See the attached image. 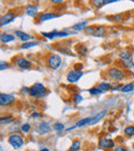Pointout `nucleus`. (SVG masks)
Returning <instances> with one entry per match:
<instances>
[{"instance_id":"nucleus-10","label":"nucleus","mask_w":134,"mask_h":151,"mask_svg":"<svg viewBox=\"0 0 134 151\" xmlns=\"http://www.w3.org/2000/svg\"><path fill=\"white\" fill-rule=\"evenodd\" d=\"M16 64L18 67L22 69H29L31 67V63L30 61H28L27 59L23 58V57H20V58L16 59Z\"/></svg>"},{"instance_id":"nucleus-3","label":"nucleus","mask_w":134,"mask_h":151,"mask_svg":"<svg viewBox=\"0 0 134 151\" xmlns=\"http://www.w3.org/2000/svg\"><path fill=\"white\" fill-rule=\"evenodd\" d=\"M84 31L88 35L97 36V37H102L106 33V31L102 26H88Z\"/></svg>"},{"instance_id":"nucleus-1","label":"nucleus","mask_w":134,"mask_h":151,"mask_svg":"<svg viewBox=\"0 0 134 151\" xmlns=\"http://www.w3.org/2000/svg\"><path fill=\"white\" fill-rule=\"evenodd\" d=\"M48 93V89L46 88L43 84L41 83H36L33 86L30 87L29 90V95L31 97H37V99H40V97H43L46 95Z\"/></svg>"},{"instance_id":"nucleus-24","label":"nucleus","mask_w":134,"mask_h":151,"mask_svg":"<svg viewBox=\"0 0 134 151\" xmlns=\"http://www.w3.org/2000/svg\"><path fill=\"white\" fill-rule=\"evenodd\" d=\"M134 90V83H129V84H126L122 87L121 91L124 93H127V92H131V91Z\"/></svg>"},{"instance_id":"nucleus-27","label":"nucleus","mask_w":134,"mask_h":151,"mask_svg":"<svg viewBox=\"0 0 134 151\" xmlns=\"http://www.w3.org/2000/svg\"><path fill=\"white\" fill-rule=\"evenodd\" d=\"M124 134L128 137H133L134 136V126H127V127L124 129Z\"/></svg>"},{"instance_id":"nucleus-25","label":"nucleus","mask_w":134,"mask_h":151,"mask_svg":"<svg viewBox=\"0 0 134 151\" xmlns=\"http://www.w3.org/2000/svg\"><path fill=\"white\" fill-rule=\"evenodd\" d=\"M38 45H39L38 42H26L21 45V48L22 49H30V48H32V47L38 46Z\"/></svg>"},{"instance_id":"nucleus-44","label":"nucleus","mask_w":134,"mask_h":151,"mask_svg":"<svg viewBox=\"0 0 134 151\" xmlns=\"http://www.w3.org/2000/svg\"><path fill=\"white\" fill-rule=\"evenodd\" d=\"M132 149H133V151H134V143H133V145H132Z\"/></svg>"},{"instance_id":"nucleus-18","label":"nucleus","mask_w":134,"mask_h":151,"mask_svg":"<svg viewBox=\"0 0 134 151\" xmlns=\"http://www.w3.org/2000/svg\"><path fill=\"white\" fill-rule=\"evenodd\" d=\"M119 56H120V59H121L122 61L129 60V59H132V53L128 50H122L121 52H120Z\"/></svg>"},{"instance_id":"nucleus-17","label":"nucleus","mask_w":134,"mask_h":151,"mask_svg":"<svg viewBox=\"0 0 134 151\" xmlns=\"http://www.w3.org/2000/svg\"><path fill=\"white\" fill-rule=\"evenodd\" d=\"M87 27H88V22L85 21V22H81V23H78V24H74L71 27V29L76 30V31H83V30H85Z\"/></svg>"},{"instance_id":"nucleus-31","label":"nucleus","mask_w":134,"mask_h":151,"mask_svg":"<svg viewBox=\"0 0 134 151\" xmlns=\"http://www.w3.org/2000/svg\"><path fill=\"white\" fill-rule=\"evenodd\" d=\"M53 127H54V129H55V130H58V132H60V130H63V129H64V124H63V123H60V122H57V123H54Z\"/></svg>"},{"instance_id":"nucleus-34","label":"nucleus","mask_w":134,"mask_h":151,"mask_svg":"<svg viewBox=\"0 0 134 151\" xmlns=\"http://www.w3.org/2000/svg\"><path fill=\"white\" fill-rule=\"evenodd\" d=\"M9 64L7 62H5V61H1V62H0V69H1V70H4V69L9 68Z\"/></svg>"},{"instance_id":"nucleus-36","label":"nucleus","mask_w":134,"mask_h":151,"mask_svg":"<svg viewBox=\"0 0 134 151\" xmlns=\"http://www.w3.org/2000/svg\"><path fill=\"white\" fill-rule=\"evenodd\" d=\"M111 18H113L111 20H113V21H115V22H121L122 20H123V19H122L121 15H115V16H113Z\"/></svg>"},{"instance_id":"nucleus-8","label":"nucleus","mask_w":134,"mask_h":151,"mask_svg":"<svg viewBox=\"0 0 134 151\" xmlns=\"http://www.w3.org/2000/svg\"><path fill=\"white\" fill-rule=\"evenodd\" d=\"M15 19H16V14L9 12V13L5 14V15H3L1 17V19H0V26L3 27V26L7 25V24L11 23Z\"/></svg>"},{"instance_id":"nucleus-20","label":"nucleus","mask_w":134,"mask_h":151,"mask_svg":"<svg viewBox=\"0 0 134 151\" xmlns=\"http://www.w3.org/2000/svg\"><path fill=\"white\" fill-rule=\"evenodd\" d=\"M51 130V126L48 122H42L39 125V132L41 134H48Z\"/></svg>"},{"instance_id":"nucleus-39","label":"nucleus","mask_w":134,"mask_h":151,"mask_svg":"<svg viewBox=\"0 0 134 151\" xmlns=\"http://www.w3.org/2000/svg\"><path fill=\"white\" fill-rule=\"evenodd\" d=\"M83 68V64L82 63H80V64H74V69H78V70H82Z\"/></svg>"},{"instance_id":"nucleus-16","label":"nucleus","mask_w":134,"mask_h":151,"mask_svg":"<svg viewBox=\"0 0 134 151\" xmlns=\"http://www.w3.org/2000/svg\"><path fill=\"white\" fill-rule=\"evenodd\" d=\"M0 40H1V42L3 44H9V42H13L15 40V36L13 34H9V33H2L1 36H0Z\"/></svg>"},{"instance_id":"nucleus-40","label":"nucleus","mask_w":134,"mask_h":151,"mask_svg":"<svg viewBox=\"0 0 134 151\" xmlns=\"http://www.w3.org/2000/svg\"><path fill=\"white\" fill-rule=\"evenodd\" d=\"M113 151H127V150H126V148H124V147L119 146V147H117V148L113 149Z\"/></svg>"},{"instance_id":"nucleus-5","label":"nucleus","mask_w":134,"mask_h":151,"mask_svg":"<svg viewBox=\"0 0 134 151\" xmlns=\"http://www.w3.org/2000/svg\"><path fill=\"white\" fill-rule=\"evenodd\" d=\"M9 142L14 148L19 149L24 145V139L23 137L19 136V134H11L9 138Z\"/></svg>"},{"instance_id":"nucleus-15","label":"nucleus","mask_w":134,"mask_h":151,"mask_svg":"<svg viewBox=\"0 0 134 151\" xmlns=\"http://www.w3.org/2000/svg\"><path fill=\"white\" fill-rule=\"evenodd\" d=\"M15 34L18 36V37H20V40H21L23 42H29V40H31V35H29L28 33H25V32L21 31V30H16Z\"/></svg>"},{"instance_id":"nucleus-28","label":"nucleus","mask_w":134,"mask_h":151,"mask_svg":"<svg viewBox=\"0 0 134 151\" xmlns=\"http://www.w3.org/2000/svg\"><path fill=\"white\" fill-rule=\"evenodd\" d=\"M103 91L101 90V89H99L98 87H93V88L89 89V93H90L91 95H99Z\"/></svg>"},{"instance_id":"nucleus-23","label":"nucleus","mask_w":134,"mask_h":151,"mask_svg":"<svg viewBox=\"0 0 134 151\" xmlns=\"http://www.w3.org/2000/svg\"><path fill=\"white\" fill-rule=\"evenodd\" d=\"M122 65H123L124 68H126V69H132V68H134V62H133V60H132V59L122 61Z\"/></svg>"},{"instance_id":"nucleus-21","label":"nucleus","mask_w":134,"mask_h":151,"mask_svg":"<svg viewBox=\"0 0 134 151\" xmlns=\"http://www.w3.org/2000/svg\"><path fill=\"white\" fill-rule=\"evenodd\" d=\"M57 34H58L57 30H54V31H51V32H41V35L48 38V40H54L55 37H57Z\"/></svg>"},{"instance_id":"nucleus-38","label":"nucleus","mask_w":134,"mask_h":151,"mask_svg":"<svg viewBox=\"0 0 134 151\" xmlns=\"http://www.w3.org/2000/svg\"><path fill=\"white\" fill-rule=\"evenodd\" d=\"M120 0H103V4L106 5V4H110V3H115V2H118Z\"/></svg>"},{"instance_id":"nucleus-26","label":"nucleus","mask_w":134,"mask_h":151,"mask_svg":"<svg viewBox=\"0 0 134 151\" xmlns=\"http://www.w3.org/2000/svg\"><path fill=\"white\" fill-rule=\"evenodd\" d=\"M80 148H81V141L76 140V141L72 142L71 146H70V148L68 151H78L80 150Z\"/></svg>"},{"instance_id":"nucleus-43","label":"nucleus","mask_w":134,"mask_h":151,"mask_svg":"<svg viewBox=\"0 0 134 151\" xmlns=\"http://www.w3.org/2000/svg\"><path fill=\"white\" fill-rule=\"evenodd\" d=\"M39 151H50L48 148H44V149H41V150H39Z\"/></svg>"},{"instance_id":"nucleus-35","label":"nucleus","mask_w":134,"mask_h":151,"mask_svg":"<svg viewBox=\"0 0 134 151\" xmlns=\"http://www.w3.org/2000/svg\"><path fill=\"white\" fill-rule=\"evenodd\" d=\"M69 35V33L66 31H58V34H57V37H66V36Z\"/></svg>"},{"instance_id":"nucleus-4","label":"nucleus","mask_w":134,"mask_h":151,"mask_svg":"<svg viewBox=\"0 0 134 151\" xmlns=\"http://www.w3.org/2000/svg\"><path fill=\"white\" fill-rule=\"evenodd\" d=\"M107 76L111 80L115 81H123L125 78V73H124L122 69L117 68V67H110V68L107 70Z\"/></svg>"},{"instance_id":"nucleus-11","label":"nucleus","mask_w":134,"mask_h":151,"mask_svg":"<svg viewBox=\"0 0 134 151\" xmlns=\"http://www.w3.org/2000/svg\"><path fill=\"white\" fill-rule=\"evenodd\" d=\"M59 15L55 13H42L38 16V21L39 22H46L48 21V20H52V19H56L58 18Z\"/></svg>"},{"instance_id":"nucleus-19","label":"nucleus","mask_w":134,"mask_h":151,"mask_svg":"<svg viewBox=\"0 0 134 151\" xmlns=\"http://www.w3.org/2000/svg\"><path fill=\"white\" fill-rule=\"evenodd\" d=\"M76 51H78V54L80 55V56H86L89 52L88 48L83 44L78 45V46H76Z\"/></svg>"},{"instance_id":"nucleus-45","label":"nucleus","mask_w":134,"mask_h":151,"mask_svg":"<svg viewBox=\"0 0 134 151\" xmlns=\"http://www.w3.org/2000/svg\"><path fill=\"white\" fill-rule=\"evenodd\" d=\"M132 75H133V77H134V70H133V73H132Z\"/></svg>"},{"instance_id":"nucleus-37","label":"nucleus","mask_w":134,"mask_h":151,"mask_svg":"<svg viewBox=\"0 0 134 151\" xmlns=\"http://www.w3.org/2000/svg\"><path fill=\"white\" fill-rule=\"evenodd\" d=\"M51 2H52L53 4H55V5H60V4H62V3L64 2V0H51Z\"/></svg>"},{"instance_id":"nucleus-13","label":"nucleus","mask_w":134,"mask_h":151,"mask_svg":"<svg viewBox=\"0 0 134 151\" xmlns=\"http://www.w3.org/2000/svg\"><path fill=\"white\" fill-rule=\"evenodd\" d=\"M106 110H104V111L100 112V113H98L97 115L93 116V117H91V120L90 122H89V125H95V124H97L99 121H100L101 119H102L103 117H104L105 115H106Z\"/></svg>"},{"instance_id":"nucleus-9","label":"nucleus","mask_w":134,"mask_h":151,"mask_svg":"<svg viewBox=\"0 0 134 151\" xmlns=\"http://www.w3.org/2000/svg\"><path fill=\"white\" fill-rule=\"evenodd\" d=\"M99 148L103 149H113L115 147V142L111 139H101L98 143Z\"/></svg>"},{"instance_id":"nucleus-42","label":"nucleus","mask_w":134,"mask_h":151,"mask_svg":"<svg viewBox=\"0 0 134 151\" xmlns=\"http://www.w3.org/2000/svg\"><path fill=\"white\" fill-rule=\"evenodd\" d=\"M31 116H32L33 118H38V117H40V114H39V113H37V112H35V113H33Z\"/></svg>"},{"instance_id":"nucleus-14","label":"nucleus","mask_w":134,"mask_h":151,"mask_svg":"<svg viewBox=\"0 0 134 151\" xmlns=\"http://www.w3.org/2000/svg\"><path fill=\"white\" fill-rule=\"evenodd\" d=\"M25 12L26 14H27V16H29V17H36V16L38 15V9L35 6V5H27V6L25 7Z\"/></svg>"},{"instance_id":"nucleus-12","label":"nucleus","mask_w":134,"mask_h":151,"mask_svg":"<svg viewBox=\"0 0 134 151\" xmlns=\"http://www.w3.org/2000/svg\"><path fill=\"white\" fill-rule=\"evenodd\" d=\"M91 120V117H88V118H83V119L78 120V122L76 123V125L72 126V127H69L67 128L66 132H70V130H73L74 128H78V127H83V126L85 125H89V122H90Z\"/></svg>"},{"instance_id":"nucleus-2","label":"nucleus","mask_w":134,"mask_h":151,"mask_svg":"<svg viewBox=\"0 0 134 151\" xmlns=\"http://www.w3.org/2000/svg\"><path fill=\"white\" fill-rule=\"evenodd\" d=\"M61 63H62V58H61L59 55L57 54H48V57H46V64L50 67L51 69H58L60 67Z\"/></svg>"},{"instance_id":"nucleus-22","label":"nucleus","mask_w":134,"mask_h":151,"mask_svg":"<svg viewBox=\"0 0 134 151\" xmlns=\"http://www.w3.org/2000/svg\"><path fill=\"white\" fill-rule=\"evenodd\" d=\"M98 88L101 89L103 92H105V91L111 90L113 86H111V84H109V83H107V82H102V83H100V84L98 85Z\"/></svg>"},{"instance_id":"nucleus-33","label":"nucleus","mask_w":134,"mask_h":151,"mask_svg":"<svg viewBox=\"0 0 134 151\" xmlns=\"http://www.w3.org/2000/svg\"><path fill=\"white\" fill-rule=\"evenodd\" d=\"M82 101H83V97H82V95L81 94H76L74 95V97H73V101H74V104H80V103H82Z\"/></svg>"},{"instance_id":"nucleus-6","label":"nucleus","mask_w":134,"mask_h":151,"mask_svg":"<svg viewBox=\"0 0 134 151\" xmlns=\"http://www.w3.org/2000/svg\"><path fill=\"white\" fill-rule=\"evenodd\" d=\"M84 76V73L82 70H78V69H73V70H70L69 73H67L66 79L69 83H76L82 78Z\"/></svg>"},{"instance_id":"nucleus-29","label":"nucleus","mask_w":134,"mask_h":151,"mask_svg":"<svg viewBox=\"0 0 134 151\" xmlns=\"http://www.w3.org/2000/svg\"><path fill=\"white\" fill-rule=\"evenodd\" d=\"M92 5L96 9H101L103 6V0H92Z\"/></svg>"},{"instance_id":"nucleus-30","label":"nucleus","mask_w":134,"mask_h":151,"mask_svg":"<svg viewBox=\"0 0 134 151\" xmlns=\"http://www.w3.org/2000/svg\"><path fill=\"white\" fill-rule=\"evenodd\" d=\"M13 116H5V117H1L0 118V122H1V124L3 123H9V122L13 121Z\"/></svg>"},{"instance_id":"nucleus-41","label":"nucleus","mask_w":134,"mask_h":151,"mask_svg":"<svg viewBox=\"0 0 134 151\" xmlns=\"http://www.w3.org/2000/svg\"><path fill=\"white\" fill-rule=\"evenodd\" d=\"M29 90H30V88H26V87H24V88L21 89V92H23V93H29Z\"/></svg>"},{"instance_id":"nucleus-7","label":"nucleus","mask_w":134,"mask_h":151,"mask_svg":"<svg viewBox=\"0 0 134 151\" xmlns=\"http://www.w3.org/2000/svg\"><path fill=\"white\" fill-rule=\"evenodd\" d=\"M15 101V95L13 94H6V93H1L0 94V106H9Z\"/></svg>"},{"instance_id":"nucleus-32","label":"nucleus","mask_w":134,"mask_h":151,"mask_svg":"<svg viewBox=\"0 0 134 151\" xmlns=\"http://www.w3.org/2000/svg\"><path fill=\"white\" fill-rule=\"evenodd\" d=\"M30 129H31V125L29 123H25L21 126V130L23 132H29Z\"/></svg>"}]
</instances>
